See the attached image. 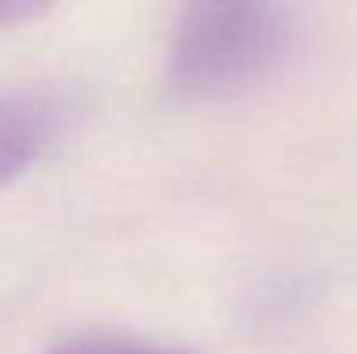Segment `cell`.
Segmentation results:
<instances>
[{
  "label": "cell",
  "instance_id": "obj_1",
  "mask_svg": "<svg viewBox=\"0 0 357 354\" xmlns=\"http://www.w3.org/2000/svg\"><path fill=\"white\" fill-rule=\"evenodd\" d=\"M295 35L281 3H191L163 49V84L177 101H222L264 80Z\"/></svg>",
  "mask_w": 357,
  "mask_h": 354
},
{
  "label": "cell",
  "instance_id": "obj_2",
  "mask_svg": "<svg viewBox=\"0 0 357 354\" xmlns=\"http://www.w3.org/2000/svg\"><path fill=\"white\" fill-rule=\"evenodd\" d=\"M70 98L45 87L0 91V188L28 174L66 132Z\"/></svg>",
  "mask_w": 357,
  "mask_h": 354
},
{
  "label": "cell",
  "instance_id": "obj_3",
  "mask_svg": "<svg viewBox=\"0 0 357 354\" xmlns=\"http://www.w3.org/2000/svg\"><path fill=\"white\" fill-rule=\"evenodd\" d=\"M45 354H191L174 344H156L128 334H70L59 337Z\"/></svg>",
  "mask_w": 357,
  "mask_h": 354
},
{
  "label": "cell",
  "instance_id": "obj_4",
  "mask_svg": "<svg viewBox=\"0 0 357 354\" xmlns=\"http://www.w3.org/2000/svg\"><path fill=\"white\" fill-rule=\"evenodd\" d=\"M38 14L35 3H14V0H0V24H17L24 17Z\"/></svg>",
  "mask_w": 357,
  "mask_h": 354
}]
</instances>
